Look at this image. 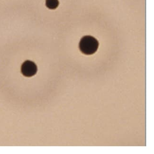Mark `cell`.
<instances>
[{
  "instance_id": "6da1fadb",
  "label": "cell",
  "mask_w": 154,
  "mask_h": 154,
  "mask_svg": "<svg viewBox=\"0 0 154 154\" xmlns=\"http://www.w3.org/2000/svg\"><path fill=\"white\" fill-rule=\"evenodd\" d=\"M99 42L96 39L91 36H86L81 39L79 43V49L87 55L93 54L98 48Z\"/></svg>"
},
{
  "instance_id": "7a4b0ae2",
  "label": "cell",
  "mask_w": 154,
  "mask_h": 154,
  "mask_svg": "<svg viewBox=\"0 0 154 154\" xmlns=\"http://www.w3.org/2000/svg\"><path fill=\"white\" fill-rule=\"evenodd\" d=\"M37 66L33 62L30 60L25 61L21 67L22 75L26 77L34 76L37 72Z\"/></svg>"
},
{
  "instance_id": "3957f363",
  "label": "cell",
  "mask_w": 154,
  "mask_h": 154,
  "mask_svg": "<svg viewBox=\"0 0 154 154\" xmlns=\"http://www.w3.org/2000/svg\"><path fill=\"white\" fill-rule=\"evenodd\" d=\"M58 0H46V5L49 9L54 10L57 8L59 5Z\"/></svg>"
}]
</instances>
